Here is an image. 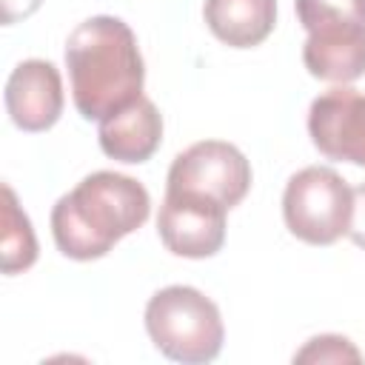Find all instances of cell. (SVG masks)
Returning a JSON list of instances; mask_svg holds the SVG:
<instances>
[{"instance_id": "obj_1", "label": "cell", "mask_w": 365, "mask_h": 365, "mask_svg": "<svg viewBox=\"0 0 365 365\" xmlns=\"http://www.w3.org/2000/svg\"><path fill=\"white\" fill-rule=\"evenodd\" d=\"M66 68L74 108L106 120L143 97L145 63L131 26L111 14L83 20L66 40Z\"/></svg>"}, {"instance_id": "obj_2", "label": "cell", "mask_w": 365, "mask_h": 365, "mask_svg": "<svg viewBox=\"0 0 365 365\" xmlns=\"http://www.w3.org/2000/svg\"><path fill=\"white\" fill-rule=\"evenodd\" d=\"M151 211L143 182L117 171L83 177L51 208V234L68 259H100L125 234L137 231Z\"/></svg>"}, {"instance_id": "obj_3", "label": "cell", "mask_w": 365, "mask_h": 365, "mask_svg": "<svg viewBox=\"0 0 365 365\" xmlns=\"http://www.w3.org/2000/svg\"><path fill=\"white\" fill-rule=\"evenodd\" d=\"M308 31L302 63L317 80L354 83L365 74V0H294Z\"/></svg>"}, {"instance_id": "obj_4", "label": "cell", "mask_w": 365, "mask_h": 365, "mask_svg": "<svg viewBox=\"0 0 365 365\" xmlns=\"http://www.w3.org/2000/svg\"><path fill=\"white\" fill-rule=\"evenodd\" d=\"M145 331L160 354L185 365L217 359L225 339L220 308L191 285L160 288L145 305Z\"/></svg>"}, {"instance_id": "obj_5", "label": "cell", "mask_w": 365, "mask_h": 365, "mask_svg": "<svg viewBox=\"0 0 365 365\" xmlns=\"http://www.w3.org/2000/svg\"><path fill=\"white\" fill-rule=\"evenodd\" d=\"M354 214V188L328 165L297 171L282 194L288 231L308 245H331L348 234Z\"/></svg>"}, {"instance_id": "obj_6", "label": "cell", "mask_w": 365, "mask_h": 365, "mask_svg": "<svg viewBox=\"0 0 365 365\" xmlns=\"http://www.w3.org/2000/svg\"><path fill=\"white\" fill-rule=\"evenodd\" d=\"M251 188V163L222 140H202L174 157L165 191H194L220 200L228 211L245 200Z\"/></svg>"}, {"instance_id": "obj_7", "label": "cell", "mask_w": 365, "mask_h": 365, "mask_svg": "<svg viewBox=\"0 0 365 365\" xmlns=\"http://www.w3.org/2000/svg\"><path fill=\"white\" fill-rule=\"evenodd\" d=\"M225 214L228 208L214 197L194 191H165L157 217V234L171 254L205 259L214 257L225 242Z\"/></svg>"}, {"instance_id": "obj_8", "label": "cell", "mask_w": 365, "mask_h": 365, "mask_svg": "<svg viewBox=\"0 0 365 365\" xmlns=\"http://www.w3.org/2000/svg\"><path fill=\"white\" fill-rule=\"evenodd\" d=\"M308 134L328 160L365 165V94L348 86L322 91L308 108Z\"/></svg>"}, {"instance_id": "obj_9", "label": "cell", "mask_w": 365, "mask_h": 365, "mask_svg": "<svg viewBox=\"0 0 365 365\" xmlns=\"http://www.w3.org/2000/svg\"><path fill=\"white\" fill-rule=\"evenodd\" d=\"M6 111L23 131H46L63 114V80L48 60H23L6 80Z\"/></svg>"}, {"instance_id": "obj_10", "label": "cell", "mask_w": 365, "mask_h": 365, "mask_svg": "<svg viewBox=\"0 0 365 365\" xmlns=\"http://www.w3.org/2000/svg\"><path fill=\"white\" fill-rule=\"evenodd\" d=\"M106 157L120 163H145L163 140V117L157 106L143 94L131 106L100 120L97 131Z\"/></svg>"}, {"instance_id": "obj_11", "label": "cell", "mask_w": 365, "mask_h": 365, "mask_svg": "<svg viewBox=\"0 0 365 365\" xmlns=\"http://www.w3.org/2000/svg\"><path fill=\"white\" fill-rule=\"evenodd\" d=\"M205 26L231 48L259 46L277 23V0H205Z\"/></svg>"}, {"instance_id": "obj_12", "label": "cell", "mask_w": 365, "mask_h": 365, "mask_svg": "<svg viewBox=\"0 0 365 365\" xmlns=\"http://www.w3.org/2000/svg\"><path fill=\"white\" fill-rule=\"evenodd\" d=\"M3 274H20L34 265L37 259V237L26 217V211L17 205V197L11 185H3Z\"/></svg>"}, {"instance_id": "obj_13", "label": "cell", "mask_w": 365, "mask_h": 365, "mask_svg": "<svg viewBox=\"0 0 365 365\" xmlns=\"http://www.w3.org/2000/svg\"><path fill=\"white\" fill-rule=\"evenodd\" d=\"M294 362H362V354L339 334H319L294 354Z\"/></svg>"}, {"instance_id": "obj_14", "label": "cell", "mask_w": 365, "mask_h": 365, "mask_svg": "<svg viewBox=\"0 0 365 365\" xmlns=\"http://www.w3.org/2000/svg\"><path fill=\"white\" fill-rule=\"evenodd\" d=\"M348 237L354 240V245L365 248V182L354 188V214H351Z\"/></svg>"}, {"instance_id": "obj_15", "label": "cell", "mask_w": 365, "mask_h": 365, "mask_svg": "<svg viewBox=\"0 0 365 365\" xmlns=\"http://www.w3.org/2000/svg\"><path fill=\"white\" fill-rule=\"evenodd\" d=\"M40 3L43 0H3V23L11 26V23L34 14L40 9Z\"/></svg>"}]
</instances>
